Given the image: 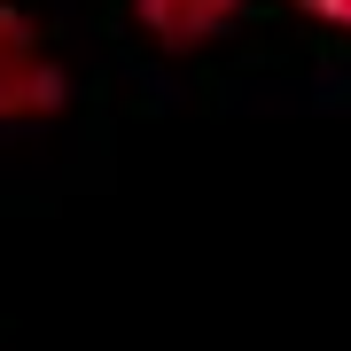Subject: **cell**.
<instances>
[{
	"instance_id": "cell-1",
	"label": "cell",
	"mask_w": 351,
	"mask_h": 351,
	"mask_svg": "<svg viewBox=\"0 0 351 351\" xmlns=\"http://www.w3.org/2000/svg\"><path fill=\"white\" fill-rule=\"evenodd\" d=\"M63 101H71V71L47 24L0 0V125H47V117H63Z\"/></svg>"
},
{
	"instance_id": "cell-2",
	"label": "cell",
	"mask_w": 351,
	"mask_h": 351,
	"mask_svg": "<svg viewBox=\"0 0 351 351\" xmlns=\"http://www.w3.org/2000/svg\"><path fill=\"white\" fill-rule=\"evenodd\" d=\"M133 16H141V32H149L156 47L195 55V47H211V39L242 16V0H133Z\"/></svg>"
},
{
	"instance_id": "cell-3",
	"label": "cell",
	"mask_w": 351,
	"mask_h": 351,
	"mask_svg": "<svg viewBox=\"0 0 351 351\" xmlns=\"http://www.w3.org/2000/svg\"><path fill=\"white\" fill-rule=\"evenodd\" d=\"M281 8L313 16V24H328V32H351V0H281Z\"/></svg>"
}]
</instances>
